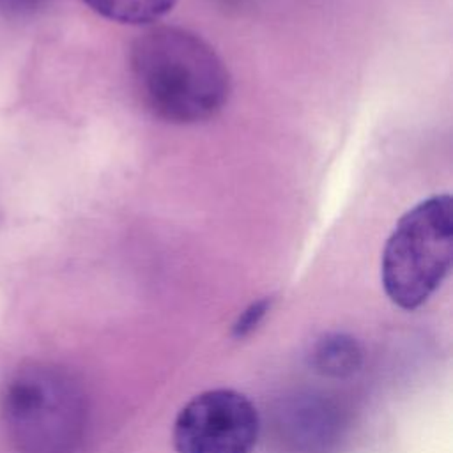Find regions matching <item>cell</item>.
<instances>
[{
    "instance_id": "6da1fadb",
    "label": "cell",
    "mask_w": 453,
    "mask_h": 453,
    "mask_svg": "<svg viewBox=\"0 0 453 453\" xmlns=\"http://www.w3.org/2000/svg\"><path fill=\"white\" fill-rule=\"evenodd\" d=\"M129 73L142 104L170 124H198L228 101L230 74L212 46L191 30L159 25L131 44Z\"/></svg>"
},
{
    "instance_id": "5b68a950",
    "label": "cell",
    "mask_w": 453,
    "mask_h": 453,
    "mask_svg": "<svg viewBox=\"0 0 453 453\" xmlns=\"http://www.w3.org/2000/svg\"><path fill=\"white\" fill-rule=\"evenodd\" d=\"M281 426L296 448L315 453L333 441L334 418L320 400L304 398L285 411Z\"/></svg>"
},
{
    "instance_id": "7a4b0ae2",
    "label": "cell",
    "mask_w": 453,
    "mask_h": 453,
    "mask_svg": "<svg viewBox=\"0 0 453 453\" xmlns=\"http://www.w3.org/2000/svg\"><path fill=\"white\" fill-rule=\"evenodd\" d=\"M0 414L16 453H78L87 430V400L62 366L34 361L5 382Z\"/></svg>"
},
{
    "instance_id": "52a82bcc",
    "label": "cell",
    "mask_w": 453,
    "mask_h": 453,
    "mask_svg": "<svg viewBox=\"0 0 453 453\" xmlns=\"http://www.w3.org/2000/svg\"><path fill=\"white\" fill-rule=\"evenodd\" d=\"M99 16L126 23L149 25L163 18L175 4V0H83Z\"/></svg>"
},
{
    "instance_id": "3957f363",
    "label": "cell",
    "mask_w": 453,
    "mask_h": 453,
    "mask_svg": "<svg viewBox=\"0 0 453 453\" xmlns=\"http://www.w3.org/2000/svg\"><path fill=\"white\" fill-rule=\"evenodd\" d=\"M453 202L434 195L409 209L389 234L380 262L382 287L403 310L421 306L451 267Z\"/></svg>"
},
{
    "instance_id": "8992f818",
    "label": "cell",
    "mask_w": 453,
    "mask_h": 453,
    "mask_svg": "<svg viewBox=\"0 0 453 453\" xmlns=\"http://www.w3.org/2000/svg\"><path fill=\"white\" fill-rule=\"evenodd\" d=\"M311 365L322 375L345 377L359 368L361 349L347 334H326L311 349Z\"/></svg>"
},
{
    "instance_id": "ba28073f",
    "label": "cell",
    "mask_w": 453,
    "mask_h": 453,
    "mask_svg": "<svg viewBox=\"0 0 453 453\" xmlns=\"http://www.w3.org/2000/svg\"><path fill=\"white\" fill-rule=\"evenodd\" d=\"M265 310H267V301H257V303H253L248 310H244V313L239 317V320H237V324H235V333L237 334H246L250 329H253L258 322H260V319L264 317V313H265Z\"/></svg>"
},
{
    "instance_id": "277c9868",
    "label": "cell",
    "mask_w": 453,
    "mask_h": 453,
    "mask_svg": "<svg viewBox=\"0 0 453 453\" xmlns=\"http://www.w3.org/2000/svg\"><path fill=\"white\" fill-rule=\"evenodd\" d=\"M253 403L234 389H211L188 402L173 423L177 453H251L258 437Z\"/></svg>"
}]
</instances>
